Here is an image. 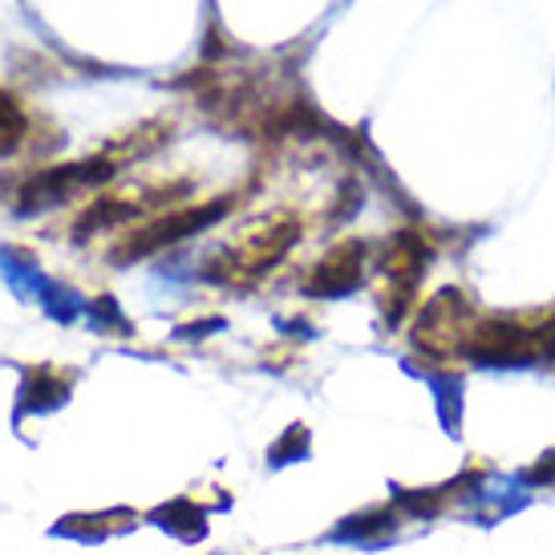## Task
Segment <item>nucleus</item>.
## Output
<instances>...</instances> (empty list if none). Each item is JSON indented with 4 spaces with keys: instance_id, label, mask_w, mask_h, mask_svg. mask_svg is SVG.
I'll use <instances>...</instances> for the list:
<instances>
[{
    "instance_id": "obj_3",
    "label": "nucleus",
    "mask_w": 555,
    "mask_h": 555,
    "mask_svg": "<svg viewBox=\"0 0 555 555\" xmlns=\"http://www.w3.org/2000/svg\"><path fill=\"white\" fill-rule=\"evenodd\" d=\"M228 207H232V199L195 203V207H183V211H170V216L155 219V223H146V228L126 235L122 244L114 247V260H139V256H151V251H158V247L179 244V240H186V235H195V232H203V228L219 223Z\"/></svg>"
},
{
    "instance_id": "obj_7",
    "label": "nucleus",
    "mask_w": 555,
    "mask_h": 555,
    "mask_svg": "<svg viewBox=\"0 0 555 555\" xmlns=\"http://www.w3.org/2000/svg\"><path fill=\"white\" fill-rule=\"evenodd\" d=\"M151 519H155L163 531L179 535V540H203V535H207V515H203V507H195L191 499H175L167 507H158Z\"/></svg>"
},
{
    "instance_id": "obj_11",
    "label": "nucleus",
    "mask_w": 555,
    "mask_h": 555,
    "mask_svg": "<svg viewBox=\"0 0 555 555\" xmlns=\"http://www.w3.org/2000/svg\"><path fill=\"white\" fill-rule=\"evenodd\" d=\"M524 482L527 487H552L555 482V450H547V454L540 459V466H531V470H527Z\"/></svg>"
},
{
    "instance_id": "obj_2",
    "label": "nucleus",
    "mask_w": 555,
    "mask_h": 555,
    "mask_svg": "<svg viewBox=\"0 0 555 555\" xmlns=\"http://www.w3.org/2000/svg\"><path fill=\"white\" fill-rule=\"evenodd\" d=\"M296 235H300V223L288 216H272L256 223V228H247L240 240H235L228 251H223V276H260L268 272L276 260L288 256V247L296 244Z\"/></svg>"
},
{
    "instance_id": "obj_10",
    "label": "nucleus",
    "mask_w": 555,
    "mask_h": 555,
    "mask_svg": "<svg viewBox=\"0 0 555 555\" xmlns=\"http://www.w3.org/2000/svg\"><path fill=\"white\" fill-rule=\"evenodd\" d=\"M268 454H272V463L276 466L293 463V459H305V454H309V426H288L284 438H280Z\"/></svg>"
},
{
    "instance_id": "obj_9",
    "label": "nucleus",
    "mask_w": 555,
    "mask_h": 555,
    "mask_svg": "<svg viewBox=\"0 0 555 555\" xmlns=\"http://www.w3.org/2000/svg\"><path fill=\"white\" fill-rule=\"evenodd\" d=\"M393 527H398V507H373V511H365V515L345 519V527H340L337 535H345V540H349V535H361V540H365V535H377V531L386 535Z\"/></svg>"
},
{
    "instance_id": "obj_5",
    "label": "nucleus",
    "mask_w": 555,
    "mask_h": 555,
    "mask_svg": "<svg viewBox=\"0 0 555 555\" xmlns=\"http://www.w3.org/2000/svg\"><path fill=\"white\" fill-rule=\"evenodd\" d=\"M74 389V373L57 370V365H37L25 373V386H21V401H16V422L29 414H49L69 401Z\"/></svg>"
},
{
    "instance_id": "obj_4",
    "label": "nucleus",
    "mask_w": 555,
    "mask_h": 555,
    "mask_svg": "<svg viewBox=\"0 0 555 555\" xmlns=\"http://www.w3.org/2000/svg\"><path fill=\"white\" fill-rule=\"evenodd\" d=\"M361 276H365V244L345 240V244H337L317 268H312L305 293L321 296V300H333V296L353 293L357 284H361Z\"/></svg>"
},
{
    "instance_id": "obj_1",
    "label": "nucleus",
    "mask_w": 555,
    "mask_h": 555,
    "mask_svg": "<svg viewBox=\"0 0 555 555\" xmlns=\"http://www.w3.org/2000/svg\"><path fill=\"white\" fill-rule=\"evenodd\" d=\"M470 333H475V317H470V305L459 288H447L434 300H426V309L417 312L414 321V345L417 353L430 357H450L470 345Z\"/></svg>"
},
{
    "instance_id": "obj_6",
    "label": "nucleus",
    "mask_w": 555,
    "mask_h": 555,
    "mask_svg": "<svg viewBox=\"0 0 555 555\" xmlns=\"http://www.w3.org/2000/svg\"><path fill=\"white\" fill-rule=\"evenodd\" d=\"M134 524H139V515H134V511H106V515H65L62 524L53 527V535H69V540H81V543H98V540H109V535H118V531H130Z\"/></svg>"
},
{
    "instance_id": "obj_8",
    "label": "nucleus",
    "mask_w": 555,
    "mask_h": 555,
    "mask_svg": "<svg viewBox=\"0 0 555 555\" xmlns=\"http://www.w3.org/2000/svg\"><path fill=\"white\" fill-rule=\"evenodd\" d=\"M25 130H29V118H25L21 102L13 93H0V155L25 142Z\"/></svg>"
}]
</instances>
